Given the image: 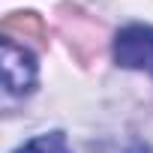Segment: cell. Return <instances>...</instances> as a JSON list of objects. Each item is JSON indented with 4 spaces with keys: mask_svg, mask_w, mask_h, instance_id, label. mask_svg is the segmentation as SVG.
I'll return each mask as SVG.
<instances>
[{
    "mask_svg": "<svg viewBox=\"0 0 153 153\" xmlns=\"http://www.w3.org/2000/svg\"><path fill=\"white\" fill-rule=\"evenodd\" d=\"M12 33H21V36H42V21L33 15V12H15L3 21V36H12Z\"/></svg>",
    "mask_w": 153,
    "mask_h": 153,
    "instance_id": "obj_4",
    "label": "cell"
},
{
    "mask_svg": "<svg viewBox=\"0 0 153 153\" xmlns=\"http://www.w3.org/2000/svg\"><path fill=\"white\" fill-rule=\"evenodd\" d=\"M15 153H72V150H69L63 132H51V135H36V138H30V141H27L24 147H18Z\"/></svg>",
    "mask_w": 153,
    "mask_h": 153,
    "instance_id": "obj_3",
    "label": "cell"
},
{
    "mask_svg": "<svg viewBox=\"0 0 153 153\" xmlns=\"http://www.w3.org/2000/svg\"><path fill=\"white\" fill-rule=\"evenodd\" d=\"M114 60L126 69H147L153 66V27L129 24L114 39Z\"/></svg>",
    "mask_w": 153,
    "mask_h": 153,
    "instance_id": "obj_2",
    "label": "cell"
},
{
    "mask_svg": "<svg viewBox=\"0 0 153 153\" xmlns=\"http://www.w3.org/2000/svg\"><path fill=\"white\" fill-rule=\"evenodd\" d=\"M0 66H3V87L9 93L21 96V93L33 90V84H36V60L12 36L0 39Z\"/></svg>",
    "mask_w": 153,
    "mask_h": 153,
    "instance_id": "obj_1",
    "label": "cell"
}]
</instances>
